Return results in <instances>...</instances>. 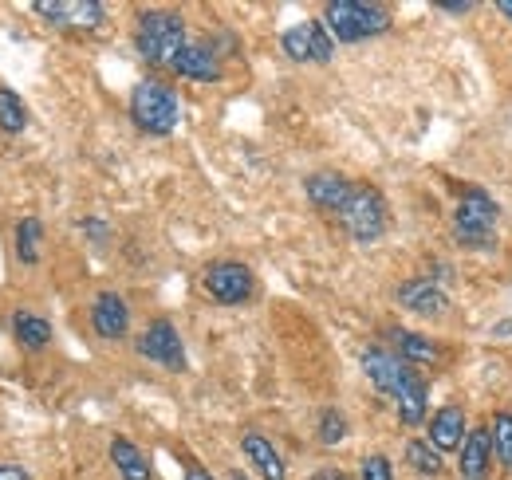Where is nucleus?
<instances>
[{
  "mask_svg": "<svg viewBox=\"0 0 512 480\" xmlns=\"http://www.w3.org/2000/svg\"><path fill=\"white\" fill-rule=\"evenodd\" d=\"M40 240H44V221L40 217H24L16 225V256L24 264H36L40 260Z\"/></svg>",
  "mask_w": 512,
  "mask_h": 480,
  "instance_id": "22",
  "label": "nucleus"
},
{
  "mask_svg": "<svg viewBox=\"0 0 512 480\" xmlns=\"http://www.w3.org/2000/svg\"><path fill=\"white\" fill-rule=\"evenodd\" d=\"M12 331H16V343H20L24 351H44V347L52 343V323L40 319V315H32V311H16Z\"/></svg>",
  "mask_w": 512,
  "mask_h": 480,
  "instance_id": "19",
  "label": "nucleus"
},
{
  "mask_svg": "<svg viewBox=\"0 0 512 480\" xmlns=\"http://www.w3.org/2000/svg\"><path fill=\"white\" fill-rule=\"evenodd\" d=\"M0 480H28V473L20 465H0Z\"/></svg>",
  "mask_w": 512,
  "mask_h": 480,
  "instance_id": "30",
  "label": "nucleus"
},
{
  "mask_svg": "<svg viewBox=\"0 0 512 480\" xmlns=\"http://www.w3.org/2000/svg\"><path fill=\"white\" fill-rule=\"evenodd\" d=\"M390 343H394V355L402 362H430L438 359V347L426 339V335H414V331H402V327H394L390 331Z\"/></svg>",
  "mask_w": 512,
  "mask_h": 480,
  "instance_id": "21",
  "label": "nucleus"
},
{
  "mask_svg": "<svg viewBox=\"0 0 512 480\" xmlns=\"http://www.w3.org/2000/svg\"><path fill=\"white\" fill-rule=\"evenodd\" d=\"M509 331H512V319H509V323H501V327H493V335H501V339H505Z\"/></svg>",
  "mask_w": 512,
  "mask_h": 480,
  "instance_id": "33",
  "label": "nucleus"
},
{
  "mask_svg": "<svg viewBox=\"0 0 512 480\" xmlns=\"http://www.w3.org/2000/svg\"><path fill=\"white\" fill-rule=\"evenodd\" d=\"M426 382L418 378V374H410L406 378V386L398 390V398H394V406H398V418L406 421V425H422L426 418Z\"/></svg>",
  "mask_w": 512,
  "mask_h": 480,
  "instance_id": "20",
  "label": "nucleus"
},
{
  "mask_svg": "<svg viewBox=\"0 0 512 480\" xmlns=\"http://www.w3.org/2000/svg\"><path fill=\"white\" fill-rule=\"evenodd\" d=\"M489 429H493V433H489V437H493V453L501 457V465L512 469V414H497Z\"/></svg>",
  "mask_w": 512,
  "mask_h": 480,
  "instance_id": "25",
  "label": "nucleus"
},
{
  "mask_svg": "<svg viewBox=\"0 0 512 480\" xmlns=\"http://www.w3.org/2000/svg\"><path fill=\"white\" fill-rule=\"evenodd\" d=\"M312 480H347L339 469H320V473H312Z\"/></svg>",
  "mask_w": 512,
  "mask_h": 480,
  "instance_id": "31",
  "label": "nucleus"
},
{
  "mask_svg": "<svg viewBox=\"0 0 512 480\" xmlns=\"http://www.w3.org/2000/svg\"><path fill=\"white\" fill-rule=\"evenodd\" d=\"M91 327L99 339H123L130 331V307L119 292H99L91 303Z\"/></svg>",
  "mask_w": 512,
  "mask_h": 480,
  "instance_id": "11",
  "label": "nucleus"
},
{
  "mask_svg": "<svg viewBox=\"0 0 512 480\" xmlns=\"http://www.w3.org/2000/svg\"><path fill=\"white\" fill-rule=\"evenodd\" d=\"M406 461L422 473V477H442V453L438 449H430V441H410L406 445Z\"/></svg>",
  "mask_w": 512,
  "mask_h": 480,
  "instance_id": "24",
  "label": "nucleus"
},
{
  "mask_svg": "<svg viewBox=\"0 0 512 480\" xmlns=\"http://www.w3.org/2000/svg\"><path fill=\"white\" fill-rule=\"evenodd\" d=\"M229 480H245V477H241V473H233V477H229Z\"/></svg>",
  "mask_w": 512,
  "mask_h": 480,
  "instance_id": "35",
  "label": "nucleus"
},
{
  "mask_svg": "<svg viewBox=\"0 0 512 480\" xmlns=\"http://www.w3.org/2000/svg\"><path fill=\"white\" fill-rule=\"evenodd\" d=\"M186 480H213V477H209L205 469H197V465H190V469H186Z\"/></svg>",
  "mask_w": 512,
  "mask_h": 480,
  "instance_id": "32",
  "label": "nucleus"
},
{
  "mask_svg": "<svg viewBox=\"0 0 512 480\" xmlns=\"http://www.w3.org/2000/svg\"><path fill=\"white\" fill-rule=\"evenodd\" d=\"M453 237L465 248H489L497 240V201L485 189L477 185L461 189L457 209H453Z\"/></svg>",
  "mask_w": 512,
  "mask_h": 480,
  "instance_id": "4",
  "label": "nucleus"
},
{
  "mask_svg": "<svg viewBox=\"0 0 512 480\" xmlns=\"http://www.w3.org/2000/svg\"><path fill=\"white\" fill-rule=\"evenodd\" d=\"M438 8H446L453 16H461V12H473V0H438Z\"/></svg>",
  "mask_w": 512,
  "mask_h": 480,
  "instance_id": "29",
  "label": "nucleus"
},
{
  "mask_svg": "<svg viewBox=\"0 0 512 480\" xmlns=\"http://www.w3.org/2000/svg\"><path fill=\"white\" fill-rule=\"evenodd\" d=\"M83 233L91 237V244H107L111 240V229L103 221H83Z\"/></svg>",
  "mask_w": 512,
  "mask_h": 480,
  "instance_id": "28",
  "label": "nucleus"
},
{
  "mask_svg": "<svg viewBox=\"0 0 512 480\" xmlns=\"http://www.w3.org/2000/svg\"><path fill=\"white\" fill-rule=\"evenodd\" d=\"M201 284H205V292H209L213 300L225 303V307H241V303L253 300V292H256L253 272H249V264H241V260H217V264H209L205 276H201Z\"/></svg>",
  "mask_w": 512,
  "mask_h": 480,
  "instance_id": "6",
  "label": "nucleus"
},
{
  "mask_svg": "<svg viewBox=\"0 0 512 480\" xmlns=\"http://www.w3.org/2000/svg\"><path fill=\"white\" fill-rule=\"evenodd\" d=\"M130 119L138 130L162 138V134H174L178 126V95L170 83L162 79H142L134 91H130Z\"/></svg>",
  "mask_w": 512,
  "mask_h": 480,
  "instance_id": "3",
  "label": "nucleus"
},
{
  "mask_svg": "<svg viewBox=\"0 0 512 480\" xmlns=\"http://www.w3.org/2000/svg\"><path fill=\"white\" fill-rule=\"evenodd\" d=\"M174 71L182 79H197V83H217L221 79V60L209 44H186L182 56L174 60Z\"/></svg>",
  "mask_w": 512,
  "mask_h": 480,
  "instance_id": "14",
  "label": "nucleus"
},
{
  "mask_svg": "<svg viewBox=\"0 0 512 480\" xmlns=\"http://www.w3.org/2000/svg\"><path fill=\"white\" fill-rule=\"evenodd\" d=\"M241 449H245V457H249V465H253L256 473L264 480H288V469H284V457L276 453V445L264 437V433H245V441H241Z\"/></svg>",
  "mask_w": 512,
  "mask_h": 480,
  "instance_id": "15",
  "label": "nucleus"
},
{
  "mask_svg": "<svg viewBox=\"0 0 512 480\" xmlns=\"http://www.w3.org/2000/svg\"><path fill=\"white\" fill-rule=\"evenodd\" d=\"M398 303H402L406 311H414V315L438 319V315L446 311V292H442L438 284H430V280H406V284L398 288Z\"/></svg>",
  "mask_w": 512,
  "mask_h": 480,
  "instance_id": "13",
  "label": "nucleus"
},
{
  "mask_svg": "<svg viewBox=\"0 0 512 480\" xmlns=\"http://www.w3.org/2000/svg\"><path fill=\"white\" fill-rule=\"evenodd\" d=\"M111 461H115V469H119L123 480H154L150 457H146L134 441H127V437H115V441H111Z\"/></svg>",
  "mask_w": 512,
  "mask_h": 480,
  "instance_id": "18",
  "label": "nucleus"
},
{
  "mask_svg": "<svg viewBox=\"0 0 512 480\" xmlns=\"http://www.w3.org/2000/svg\"><path fill=\"white\" fill-rule=\"evenodd\" d=\"M386 201L375 185H355L351 189V201L343 205L339 213V225L347 229V237L359 240V244H371L386 233Z\"/></svg>",
  "mask_w": 512,
  "mask_h": 480,
  "instance_id": "5",
  "label": "nucleus"
},
{
  "mask_svg": "<svg viewBox=\"0 0 512 480\" xmlns=\"http://www.w3.org/2000/svg\"><path fill=\"white\" fill-rule=\"evenodd\" d=\"M351 181L343 178V174H312V178L304 181V193H308V201L320 209V213H343V205L351 201Z\"/></svg>",
  "mask_w": 512,
  "mask_h": 480,
  "instance_id": "12",
  "label": "nucleus"
},
{
  "mask_svg": "<svg viewBox=\"0 0 512 480\" xmlns=\"http://www.w3.org/2000/svg\"><path fill=\"white\" fill-rule=\"evenodd\" d=\"M280 48L288 52V60L296 63H327L335 56V40L323 28V20H304V24L288 28L280 36Z\"/></svg>",
  "mask_w": 512,
  "mask_h": 480,
  "instance_id": "8",
  "label": "nucleus"
},
{
  "mask_svg": "<svg viewBox=\"0 0 512 480\" xmlns=\"http://www.w3.org/2000/svg\"><path fill=\"white\" fill-rule=\"evenodd\" d=\"M134 48L138 56L150 63V67H174V60L182 56L186 48V24L178 12H162V8H150L138 16V28H134Z\"/></svg>",
  "mask_w": 512,
  "mask_h": 480,
  "instance_id": "1",
  "label": "nucleus"
},
{
  "mask_svg": "<svg viewBox=\"0 0 512 480\" xmlns=\"http://www.w3.org/2000/svg\"><path fill=\"white\" fill-rule=\"evenodd\" d=\"M497 8H501V12H505V16H512V0H501V4H497Z\"/></svg>",
  "mask_w": 512,
  "mask_h": 480,
  "instance_id": "34",
  "label": "nucleus"
},
{
  "mask_svg": "<svg viewBox=\"0 0 512 480\" xmlns=\"http://www.w3.org/2000/svg\"><path fill=\"white\" fill-rule=\"evenodd\" d=\"M28 126V107L12 87H0V130L4 134H24Z\"/></svg>",
  "mask_w": 512,
  "mask_h": 480,
  "instance_id": "23",
  "label": "nucleus"
},
{
  "mask_svg": "<svg viewBox=\"0 0 512 480\" xmlns=\"http://www.w3.org/2000/svg\"><path fill=\"white\" fill-rule=\"evenodd\" d=\"M363 480H394V469H390V461H386L383 453H371L363 461Z\"/></svg>",
  "mask_w": 512,
  "mask_h": 480,
  "instance_id": "27",
  "label": "nucleus"
},
{
  "mask_svg": "<svg viewBox=\"0 0 512 480\" xmlns=\"http://www.w3.org/2000/svg\"><path fill=\"white\" fill-rule=\"evenodd\" d=\"M489 465H493V437H489V429H473L461 445V477L485 480Z\"/></svg>",
  "mask_w": 512,
  "mask_h": 480,
  "instance_id": "17",
  "label": "nucleus"
},
{
  "mask_svg": "<svg viewBox=\"0 0 512 480\" xmlns=\"http://www.w3.org/2000/svg\"><path fill=\"white\" fill-rule=\"evenodd\" d=\"M138 355L150 362H158V366H166V370H174V374H182L186 370V347H182V335H178V327L170 323V319H154L142 335H138Z\"/></svg>",
  "mask_w": 512,
  "mask_h": 480,
  "instance_id": "7",
  "label": "nucleus"
},
{
  "mask_svg": "<svg viewBox=\"0 0 512 480\" xmlns=\"http://www.w3.org/2000/svg\"><path fill=\"white\" fill-rule=\"evenodd\" d=\"M347 437V418L339 410H323L320 414V445H339Z\"/></svg>",
  "mask_w": 512,
  "mask_h": 480,
  "instance_id": "26",
  "label": "nucleus"
},
{
  "mask_svg": "<svg viewBox=\"0 0 512 480\" xmlns=\"http://www.w3.org/2000/svg\"><path fill=\"white\" fill-rule=\"evenodd\" d=\"M323 28L339 44H359V40L383 36L390 28V12L375 0H331L323 8Z\"/></svg>",
  "mask_w": 512,
  "mask_h": 480,
  "instance_id": "2",
  "label": "nucleus"
},
{
  "mask_svg": "<svg viewBox=\"0 0 512 480\" xmlns=\"http://www.w3.org/2000/svg\"><path fill=\"white\" fill-rule=\"evenodd\" d=\"M363 370H367V378L375 382V390H383L390 398H398V390H402L406 378L414 374L410 362H402L394 351H386V347H367V351H363Z\"/></svg>",
  "mask_w": 512,
  "mask_h": 480,
  "instance_id": "9",
  "label": "nucleus"
},
{
  "mask_svg": "<svg viewBox=\"0 0 512 480\" xmlns=\"http://www.w3.org/2000/svg\"><path fill=\"white\" fill-rule=\"evenodd\" d=\"M36 12L60 28H99L107 20V8L99 0H40Z\"/></svg>",
  "mask_w": 512,
  "mask_h": 480,
  "instance_id": "10",
  "label": "nucleus"
},
{
  "mask_svg": "<svg viewBox=\"0 0 512 480\" xmlns=\"http://www.w3.org/2000/svg\"><path fill=\"white\" fill-rule=\"evenodd\" d=\"M465 437H469V433H465V414H461V406H442V410L430 418V441H434L438 453L461 449Z\"/></svg>",
  "mask_w": 512,
  "mask_h": 480,
  "instance_id": "16",
  "label": "nucleus"
}]
</instances>
